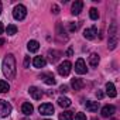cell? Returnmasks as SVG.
<instances>
[{
  "instance_id": "cell-22",
  "label": "cell",
  "mask_w": 120,
  "mask_h": 120,
  "mask_svg": "<svg viewBox=\"0 0 120 120\" xmlns=\"http://www.w3.org/2000/svg\"><path fill=\"white\" fill-rule=\"evenodd\" d=\"M10 90V85L6 81H0V93H7Z\"/></svg>"
},
{
  "instance_id": "cell-8",
  "label": "cell",
  "mask_w": 120,
  "mask_h": 120,
  "mask_svg": "<svg viewBox=\"0 0 120 120\" xmlns=\"http://www.w3.org/2000/svg\"><path fill=\"white\" fill-rule=\"evenodd\" d=\"M114 113H116V107L113 105H106V106L102 107V116L103 117H110Z\"/></svg>"
},
{
  "instance_id": "cell-4",
  "label": "cell",
  "mask_w": 120,
  "mask_h": 120,
  "mask_svg": "<svg viewBox=\"0 0 120 120\" xmlns=\"http://www.w3.org/2000/svg\"><path fill=\"white\" fill-rule=\"evenodd\" d=\"M71 69H72V64L69 61H64V62H61L58 65V74L61 76H68Z\"/></svg>"
},
{
  "instance_id": "cell-34",
  "label": "cell",
  "mask_w": 120,
  "mask_h": 120,
  "mask_svg": "<svg viewBox=\"0 0 120 120\" xmlns=\"http://www.w3.org/2000/svg\"><path fill=\"white\" fill-rule=\"evenodd\" d=\"M3 44H4V40H3V38H0V45H3Z\"/></svg>"
},
{
  "instance_id": "cell-31",
  "label": "cell",
  "mask_w": 120,
  "mask_h": 120,
  "mask_svg": "<svg viewBox=\"0 0 120 120\" xmlns=\"http://www.w3.org/2000/svg\"><path fill=\"white\" fill-rule=\"evenodd\" d=\"M103 96H105V93H103L102 90H98V92H96V98H98V99H103Z\"/></svg>"
},
{
  "instance_id": "cell-9",
  "label": "cell",
  "mask_w": 120,
  "mask_h": 120,
  "mask_svg": "<svg viewBox=\"0 0 120 120\" xmlns=\"http://www.w3.org/2000/svg\"><path fill=\"white\" fill-rule=\"evenodd\" d=\"M83 9V2H81V0H76V2L72 3V9H71V13L74 16H78Z\"/></svg>"
},
{
  "instance_id": "cell-1",
  "label": "cell",
  "mask_w": 120,
  "mask_h": 120,
  "mask_svg": "<svg viewBox=\"0 0 120 120\" xmlns=\"http://www.w3.org/2000/svg\"><path fill=\"white\" fill-rule=\"evenodd\" d=\"M3 74L7 76V79H14L16 76V58L13 54H7L3 59Z\"/></svg>"
},
{
  "instance_id": "cell-28",
  "label": "cell",
  "mask_w": 120,
  "mask_h": 120,
  "mask_svg": "<svg viewBox=\"0 0 120 120\" xmlns=\"http://www.w3.org/2000/svg\"><path fill=\"white\" fill-rule=\"evenodd\" d=\"M76 30H78V24L71 23V24H69V31H76Z\"/></svg>"
},
{
  "instance_id": "cell-18",
  "label": "cell",
  "mask_w": 120,
  "mask_h": 120,
  "mask_svg": "<svg viewBox=\"0 0 120 120\" xmlns=\"http://www.w3.org/2000/svg\"><path fill=\"white\" fill-rule=\"evenodd\" d=\"M99 61H100V58H99V55L98 54H90L89 55V65L92 67V68H96L98 67V64H99Z\"/></svg>"
},
{
  "instance_id": "cell-14",
  "label": "cell",
  "mask_w": 120,
  "mask_h": 120,
  "mask_svg": "<svg viewBox=\"0 0 120 120\" xmlns=\"http://www.w3.org/2000/svg\"><path fill=\"white\" fill-rule=\"evenodd\" d=\"M40 79H42L47 85H55V78L52 74H42L40 75Z\"/></svg>"
},
{
  "instance_id": "cell-37",
  "label": "cell",
  "mask_w": 120,
  "mask_h": 120,
  "mask_svg": "<svg viewBox=\"0 0 120 120\" xmlns=\"http://www.w3.org/2000/svg\"><path fill=\"white\" fill-rule=\"evenodd\" d=\"M23 120H28V119H23Z\"/></svg>"
},
{
  "instance_id": "cell-38",
  "label": "cell",
  "mask_w": 120,
  "mask_h": 120,
  "mask_svg": "<svg viewBox=\"0 0 120 120\" xmlns=\"http://www.w3.org/2000/svg\"><path fill=\"white\" fill-rule=\"evenodd\" d=\"M45 120H49V119H45Z\"/></svg>"
},
{
  "instance_id": "cell-3",
  "label": "cell",
  "mask_w": 120,
  "mask_h": 120,
  "mask_svg": "<svg viewBox=\"0 0 120 120\" xmlns=\"http://www.w3.org/2000/svg\"><path fill=\"white\" fill-rule=\"evenodd\" d=\"M26 16H27V9L23 6V4H17L14 9H13V17L16 19V20H24L26 19Z\"/></svg>"
},
{
  "instance_id": "cell-2",
  "label": "cell",
  "mask_w": 120,
  "mask_h": 120,
  "mask_svg": "<svg viewBox=\"0 0 120 120\" xmlns=\"http://www.w3.org/2000/svg\"><path fill=\"white\" fill-rule=\"evenodd\" d=\"M117 45V24L112 23L109 27V49H114Z\"/></svg>"
},
{
  "instance_id": "cell-12",
  "label": "cell",
  "mask_w": 120,
  "mask_h": 120,
  "mask_svg": "<svg viewBox=\"0 0 120 120\" xmlns=\"http://www.w3.org/2000/svg\"><path fill=\"white\" fill-rule=\"evenodd\" d=\"M71 86H72L75 90H81V89L85 86V82H83L81 78H74V79L71 81Z\"/></svg>"
},
{
  "instance_id": "cell-6",
  "label": "cell",
  "mask_w": 120,
  "mask_h": 120,
  "mask_svg": "<svg viewBox=\"0 0 120 120\" xmlns=\"http://www.w3.org/2000/svg\"><path fill=\"white\" fill-rule=\"evenodd\" d=\"M38 110H40V113L44 114V116H51V114L54 113V106H52L51 103H42V105L38 107Z\"/></svg>"
},
{
  "instance_id": "cell-26",
  "label": "cell",
  "mask_w": 120,
  "mask_h": 120,
  "mask_svg": "<svg viewBox=\"0 0 120 120\" xmlns=\"http://www.w3.org/2000/svg\"><path fill=\"white\" fill-rule=\"evenodd\" d=\"M75 120H86V116H85V113H76V116H75Z\"/></svg>"
},
{
  "instance_id": "cell-20",
  "label": "cell",
  "mask_w": 120,
  "mask_h": 120,
  "mask_svg": "<svg viewBox=\"0 0 120 120\" xmlns=\"http://www.w3.org/2000/svg\"><path fill=\"white\" fill-rule=\"evenodd\" d=\"M58 105L61 106V107H69L71 106V99L69 98H59L58 99Z\"/></svg>"
},
{
  "instance_id": "cell-16",
  "label": "cell",
  "mask_w": 120,
  "mask_h": 120,
  "mask_svg": "<svg viewBox=\"0 0 120 120\" xmlns=\"http://www.w3.org/2000/svg\"><path fill=\"white\" fill-rule=\"evenodd\" d=\"M21 112H23L26 116H30V114L34 112V106H33L30 102H26V103H23V106H21Z\"/></svg>"
},
{
  "instance_id": "cell-5",
  "label": "cell",
  "mask_w": 120,
  "mask_h": 120,
  "mask_svg": "<svg viewBox=\"0 0 120 120\" xmlns=\"http://www.w3.org/2000/svg\"><path fill=\"white\" fill-rule=\"evenodd\" d=\"M10 113H11V105L9 102H6V100L0 99V119L7 117Z\"/></svg>"
},
{
  "instance_id": "cell-7",
  "label": "cell",
  "mask_w": 120,
  "mask_h": 120,
  "mask_svg": "<svg viewBox=\"0 0 120 120\" xmlns=\"http://www.w3.org/2000/svg\"><path fill=\"white\" fill-rule=\"evenodd\" d=\"M75 71H76L79 75H83V74H86V72H88L86 64H85V61H83L82 58H79L78 61H76V64H75Z\"/></svg>"
},
{
  "instance_id": "cell-15",
  "label": "cell",
  "mask_w": 120,
  "mask_h": 120,
  "mask_svg": "<svg viewBox=\"0 0 120 120\" xmlns=\"http://www.w3.org/2000/svg\"><path fill=\"white\" fill-rule=\"evenodd\" d=\"M45 64H47V61H45L44 56H35V58L33 59V65H34L35 68H44Z\"/></svg>"
},
{
  "instance_id": "cell-23",
  "label": "cell",
  "mask_w": 120,
  "mask_h": 120,
  "mask_svg": "<svg viewBox=\"0 0 120 120\" xmlns=\"http://www.w3.org/2000/svg\"><path fill=\"white\" fill-rule=\"evenodd\" d=\"M48 55H49V61H51V62H56L61 54H59L58 51H49V52H48Z\"/></svg>"
},
{
  "instance_id": "cell-10",
  "label": "cell",
  "mask_w": 120,
  "mask_h": 120,
  "mask_svg": "<svg viewBox=\"0 0 120 120\" xmlns=\"http://www.w3.org/2000/svg\"><path fill=\"white\" fill-rule=\"evenodd\" d=\"M28 92H30V95L33 96V99H35V100H40L41 98H42V90H40L37 86H30V89H28Z\"/></svg>"
},
{
  "instance_id": "cell-11",
  "label": "cell",
  "mask_w": 120,
  "mask_h": 120,
  "mask_svg": "<svg viewBox=\"0 0 120 120\" xmlns=\"http://www.w3.org/2000/svg\"><path fill=\"white\" fill-rule=\"evenodd\" d=\"M96 34H98L96 27H90V28H86V30L83 31V37H85L86 40H93V38L96 37Z\"/></svg>"
},
{
  "instance_id": "cell-32",
  "label": "cell",
  "mask_w": 120,
  "mask_h": 120,
  "mask_svg": "<svg viewBox=\"0 0 120 120\" xmlns=\"http://www.w3.org/2000/svg\"><path fill=\"white\" fill-rule=\"evenodd\" d=\"M72 52H74V51H72V48H69V49L67 51V55H68V56H71V55H72Z\"/></svg>"
},
{
  "instance_id": "cell-19",
  "label": "cell",
  "mask_w": 120,
  "mask_h": 120,
  "mask_svg": "<svg viewBox=\"0 0 120 120\" xmlns=\"http://www.w3.org/2000/svg\"><path fill=\"white\" fill-rule=\"evenodd\" d=\"M85 106H86V110H89V112H98V109H99V102L88 100V102L85 103Z\"/></svg>"
},
{
  "instance_id": "cell-36",
  "label": "cell",
  "mask_w": 120,
  "mask_h": 120,
  "mask_svg": "<svg viewBox=\"0 0 120 120\" xmlns=\"http://www.w3.org/2000/svg\"><path fill=\"white\" fill-rule=\"evenodd\" d=\"M92 120H98V119H92Z\"/></svg>"
},
{
  "instance_id": "cell-21",
  "label": "cell",
  "mask_w": 120,
  "mask_h": 120,
  "mask_svg": "<svg viewBox=\"0 0 120 120\" xmlns=\"http://www.w3.org/2000/svg\"><path fill=\"white\" fill-rule=\"evenodd\" d=\"M59 120H74V113L72 112H62L59 114Z\"/></svg>"
},
{
  "instance_id": "cell-27",
  "label": "cell",
  "mask_w": 120,
  "mask_h": 120,
  "mask_svg": "<svg viewBox=\"0 0 120 120\" xmlns=\"http://www.w3.org/2000/svg\"><path fill=\"white\" fill-rule=\"evenodd\" d=\"M51 11H52L54 14H58V13H59V7H58L56 4H52V7H51Z\"/></svg>"
},
{
  "instance_id": "cell-13",
  "label": "cell",
  "mask_w": 120,
  "mask_h": 120,
  "mask_svg": "<svg viewBox=\"0 0 120 120\" xmlns=\"http://www.w3.org/2000/svg\"><path fill=\"white\" fill-rule=\"evenodd\" d=\"M27 49H28L30 52H37V51L40 49V42L35 41V40H30V41L27 42Z\"/></svg>"
},
{
  "instance_id": "cell-24",
  "label": "cell",
  "mask_w": 120,
  "mask_h": 120,
  "mask_svg": "<svg viewBox=\"0 0 120 120\" xmlns=\"http://www.w3.org/2000/svg\"><path fill=\"white\" fill-rule=\"evenodd\" d=\"M6 33H7L9 35H14V34H17V27H16L14 24H9V26L6 27Z\"/></svg>"
},
{
  "instance_id": "cell-17",
  "label": "cell",
  "mask_w": 120,
  "mask_h": 120,
  "mask_svg": "<svg viewBox=\"0 0 120 120\" xmlns=\"http://www.w3.org/2000/svg\"><path fill=\"white\" fill-rule=\"evenodd\" d=\"M106 93L109 95V98H116L117 92H116V88H114V85L112 82H107L106 83Z\"/></svg>"
},
{
  "instance_id": "cell-25",
  "label": "cell",
  "mask_w": 120,
  "mask_h": 120,
  "mask_svg": "<svg viewBox=\"0 0 120 120\" xmlns=\"http://www.w3.org/2000/svg\"><path fill=\"white\" fill-rule=\"evenodd\" d=\"M89 16H90L92 20H98V19H99V11H98L95 7H92V9L89 10Z\"/></svg>"
},
{
  "instance_id": "cell-39",
  "label": "cell",
  "mask_w": 120,
  "mask_h": 120,
  "mask_svg": "<svg viewBox=\"0 0 120 120\" xmlns=\"http://www.w3.org/2000/svg\"><path fill=\"white\" fill-rule=\"evenodd\" d=\"M114 120H116V119H114Z\"/></svg>"
},
{
  "instance_id": "cell-35",
  "label": "cell",
  "mask_w": 120,
  "mask_h": 120,
  "mask_svg": "<svg viewBox=\"0 0 120 120\" xmlns=\"http://www.w3.org/2000/svg\"><path fill=\"white\" fill-rule=\"evenodd\" d=\"M0 14H2V2H0Z\"/></svg>"
},
{
  "instance_id": "cell-30",
  "label": "cell",
  "mask_w": 120,
  "mask_h": 120,
  "mask_svg": "<svg viewBox=\"0 0 120 120\" xmlns=\"http://www.w3.org/2000/svg\"><path fill=\"white\" fill-rule=\"evenodd\" d=\"M28 65H30V56H26L24 58V68H28Z\"/></svg>"
},
{
  "instance_id": "cell-33",
  "label": "cell",
  "mask_w": 120,
  "mask_h": 120,
  "mask_svg": "<svg viewBox=\"0 0 120 120\" xmlns=\"http://www.w3.org/2000/svg\"><path fill=\"white\" fill-rule=\"evenodd\" d=\"M3 31H4V26H3V24H2V23H0V34H2V33H3Z\"/></svg>"
},
{
  "instance_id": "cell-29",
  "label": "cell",
  "mask_w": 120,
  "mask_h": 120,
  "mask_svg": "<svg viewBox=\"0 0 120 120\" xmlns=\"http://www.w3.org/2000/svg\"><path fill=\"white\" fill-rule=\"evenodd\" d=\"M59 92H61V93H67L68 92V86L67 85H62L61 88H59Z\"/></svg>"
}]
</instances>
